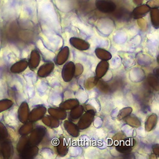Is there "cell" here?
Segmentation results:
<instances>
[{
  "instance_id": "cell-1",
  "label": "cell",
  "mask_w": 159,
  "mask_h": 159,
  "mask_svg": "<svg viewBox=\"0 0 159 159\" xmlns=\"http://www.w3.org/2000/svg\"><path fill=\"white\" fill-rule=\"evenodd\" d=\"M96 6L97 8L103 13H111L115 10V3L111 0H96Z\"/></svg>"
},
{
  "instance_id": "cell-2",
  "label": "cell",
  "mask_w": 159,
  "mask_h": 159,
  "mask_svg": "<svg viewBox=\"0 0 159 159\" xmlns=\"http://www.w3.org/2000/svg\"><path fill=\"white\" fill-rule=\"evenodd\" d=\"M13 153H14V150H13L12 144L8 139L1 142V153L3 158H10Z\"/></svg>"
},
{
  "instance_id": "cell-3",
  "label": "cell",
  "mask_w": 159,
  "mask_h": 159,
  "mask_svg": "<svg viewBox=\"0 0 159 159\" xmlns=\"http://www.w3.org/2000/svg\"><path fill=\"white\" fill-rule=\"evenodd\" d=\"M150 9L151 8L147 5L141 4L134 9L133 11H132V15L135 19H141L148 13Z\"/></svg>"
},
{
  "instance_id": "cell-4",
  "label": "cell",
  "mask_w": 159,
  "mask_h": 159,
  "mask_svg": "<svg viewBox=\"0 0 159 159\" xmlns=\"http://www.w3.org/2000/svg\"><path fill=\"white\" fill-rule=\"evenodd\" d=\"M19 118L21 122L25 123L27 122L29 118L28 106L26 102H23L19 109Z\"/></svg>"
},
{
  "instance_id": "cell-5",
  "label": "cell",
  "mask_w": 159,
  "mask_h": 159,
  "mask_svg": "<svg viewBox=\"0 0 159 159\" xmlns=\"http://www.w3.org/2000/svg\"><path fill=\"white\" fill-rule=\"evenodd\" d=\"M71 44L79 50H87L89 48V44L84 39L78 38H71L70 39Z\"/></svg>"
},
{
  "instance_id": "cell-6",
  "label": "cell",
  "mask_w": 159,
  "mask_h": 159,
  "mask_svg": "<svg viewBox=\"0 0 159 159\" xmlns=\"http://www.w3.org/2000/svg\"><path fill=\"white\" fill-rule=\"evenodd\" d=\"M28 64L25 61H20L13 65L10 68V71L14 73H19L25 70L28 67Z\"/></svg>"
},
{
  "instance_id": "cell-7",
  "label": "cell",
  "mask_w": 159,
  "mask_h": 159,
  "mask_svg": "<svg viewBox=\"0 0 159 159\" xmlns=\"http://www.w3.org/2000/svg\"><path fill=\"white\" fill-rule=\"evenodd\" d=\"M151 14V20L152 24L155 28H158V22H159V11L158 8H153L150 9Z\"/></svg>"
},
{
  "instance_id": "cell-8",
  "label": "cell",
  "mask_w": 159,
  "mask_h": 159,
  "mask_svg": "<svg viewBox=\"0 0 159 159\" xmlns=\"http://www.w3.org/2000/svg\"><path fill=\"white\" fill-rule=\"evenodd\" d=\"M28 145H30L29 139L27 137H22L19 140L17 146V149L18 152L20 153H22L25 149L28 147Z\"/></svg>"
},
{
  "instance_id": "cell-9",
  "label": "cell",
  "mask_w": 159,
  "mask_h": 159,
  "mask_svg": "<svg viewBox=\"0 0 159 159\" xmlns=\"http://www.w3.org/2000/svg\"><path fill=\"white\" fill-rule=\"evenodd\" d=\"M39 61H40V58L39 57L38 52L35 50H33L31 53V59H30V63H29L30 66L32 69L35 68L38 65V62Z\"/></svg>"
},
{
  "instance_id": "cell-10",
  "label": "cell",
  "mask_w": 159,
  "mask_h": 159,
  "mask_svg": "<svg viewBox=\"0 0 159 159\" xmlns=\"http://www.w3.org/2000/svg\"><path fill=\"white\" fill-rule=\"evenodd\" d=\"M43 112L44 111L40 108H38V110L34 109L33 110L31 114L29 115L28 119L31 121H36L39 120V118H40L42 116Z\"/></svg>"
},
{
  "instance_id": "cell-11",
  "label": "cell",
  "mask_w": 159,
  "mask_h": 159,
  "mask_svg": "<svg viewBox=\"0 0 159 159\" xmlns=\"http://www.w3.org/2000/svg\"><path fill=\"white\" fill-rule=\"evenodd\" d=\"M13 105V102L9 99H2L0 101V113L10 108Z\"/></svg>"
},
{
  "instance_id": "cell-12",
  "label": "cell",
  "mask_w": 159,
  "mask_h": 159,
  "mask_svg": "<svg viewBox=\"0 0 159 159\" xmlns=\"http://www.w3.org/2000/svg\"><path fill=\"white\" fill-rule=\"evenodd\" d=\"M8 136V132L6 127L2 122H0V142L7 139Z\"/></svg>"
},
{
  "instance_id": "cell-13",
  "label": "cell",
  "mask_w": 159,
  "mask_h": 159,
  "mask_svg": "<svg viewBox=\"0 0 159 159\" xmlns=\"http://www.w3.org/2000/svg\"><path fill=\"white\" fill-rule=\"evenodd\" d=\"M32 130V125L30 124H26L24 125L19 130V133L21 135H27Z\"/></svg>"
},
{
  "instance_id": "cell-14",
  "label": "cell",
  "mask_w": 159,
  "mask_h": 159,
  "mask_svg": "<svg viewBox=\"0 0 159 159\" xmlns=\"http://www.w3.org/2000/svg\"><path fill=\"white\" fill-rule=\"evenodd\" d=\"M158 3H159L158 0H149V1L147 2V5L150 8H158Z\"/></svg>"
},
{
  "instance_id": "cell-15",
  "label": "cell",
  "mask_w": 159,
  "mask_h": 159,
  "mask_svg": "<svg viewBox=\"0 0 159 159\" xmlns=\"http://www.w3.org/2000/svg\"><path fill=\"white\" fill-rule=\"evenodd\" d=\"M132 2H133L134 5L138 6V5H140L143 3V0H132Z\"/></svg>"
},
{
  "instance_id": "cell-16",
  "label": "cell",
  "mask_w": 159,
  "mask_h": 159,
  "mask_svg": "<svg viewBox=\"0 0 159 159\" xmlns=\"http://www.w3.org/2000/svg\"><path fill=\"white\" fill-rule=\"evenodd\" d=\"M0 156H2V153H1V142H0Z\"/></svg>"
}]
</instances>
